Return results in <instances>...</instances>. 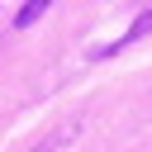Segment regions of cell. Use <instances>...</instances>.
Returning <instances> with one entry per match:
<instances>
[{
  "instance_id": "2",
  "label": "cell",
  "mask_w": 152,
  "mask_h": 152,
  "mask_svg": "<svg viewBox=\"0 0 152 152\" xmlns=\"http://www.w3.org/2000/svg\"><path fill=\"white\" fill-rule=\"evenodd\" d=\"M48 5H52V0H24V5H19V14H14V24H19V28H28V24H38V14H43Z\"/></svg>"
},
{
  "instance_id": "1",
  "label": "cell",
  "mask_w": 152,
  "mask_h": 152,
  "mask_svg": "<svg viewBox=\"0 0 152 152\" xmlns=\"http://www.w3.org/2000/svg\"><path fill=\"white\" fill-rule=\"evenodd\" d=\"M147 33H152V10H142V14L128 24V33H124V38H114V48H104V57H109V52H119V48H128V43H138V38H147Z\"/></svg>"
}]
</instances>
